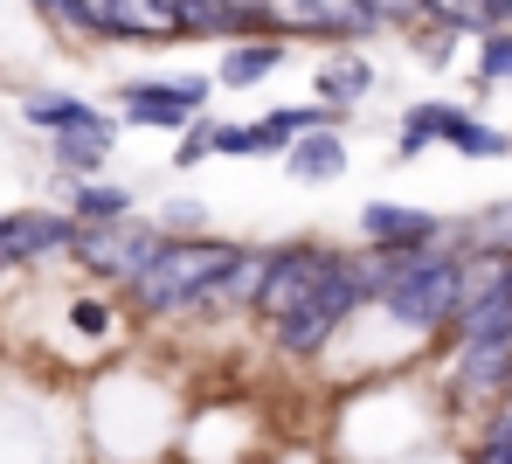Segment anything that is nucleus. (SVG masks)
<instances>
[{"instance_id": "obj_1", "label": "nucleus", "mask_w": 512, "mask_h": 464, "mask_svg": "<svg viewBox=\"0 0 512 464\" xmlns=\"http://www.w3.org/2000/svg\"><path fill=\"white\" fill-rule=\"evenodd\" d=\"M367 305H374V298H367V278H360V264H353V250H346L340 271H326L284 319H270L263 333H270L277 361H319V354L340 347V333H353V326L367 319Z\"/></svg>"}, {"instance_id": "obj_2", "label": "nucleus", "mask_w": 512, "mask_h": 464, "mask_svg": "<svg viewBox=\"0 0 512 464\" xmlns=\"http://www.w3.org/2000/svg\"><path fill=\"white\" fill-rule=\"evenodd\" d=\"M229 250H236V243H229V236H215V229H201V236H167V243L153 250V264L118 291V298H125V312L160 319V326H167V319H187L194 291L229 264Z\"/></svg>"}, {"instance_id": "obj_3", "label": "nucleus", "mask_w": 512, "mask_h": 464, "mask_svg": "<svg viewBox=\"0 0 512 464\" xmlns=\"http://www.w3.org/2000/svg\"><path fill=\"white\" fill-rule=\"evenodd\" d=\"M167 243V229L153 222V215H125V222H90L77 229V250H70V264L84 271L90 284H104V291H125V284L139 278L146 264H153V250Z\"/></svg>"}, {"instance_id": "obj_4", "label": "nucleus", "mask_w": 512, "mask_h": 464, "mask_svg": "<svg viewBox=\"0 0 512 464\" xmlns=\"http://www.w3.org/2000/svg\"><path fill=\"white\" fill-rule=\"evenodd\" d=\"M215 104V77L201 70H173V77H118L111 111L118 125H146V132H180L187 118H201Z\"/></svg>"}, {"instance_id": "obj_5", "label": "nucleus", "mask_w": 512, "mask_h": 464, "mask_svg": "<svg viewBox=\"0 0 512 464\" xmlns=\"http://www.w3.org/2000/svg\"><path fill=\"white\" fill-rule=\"evenodd\" d=\"M346 250L340 243H326V236H291V243H270V257H263V284H256V305L250 319H284L312 284L326 278V271H340Z\"/></svg>"}, {"instance_id": "obj_6", "label": "nucleus", "mask_w": 512, "mask_h": 464, "mask_svg": "<svg viewBox=\"0 0 512 464\" xmlns=\"http://www.w3.org/2000/svg\"><path fill=\"white\" fill-rule=\"evenodd\" d=\"M70 250H77V215H70V208L28 201V208H7V215H0V271L70 264Z\"/></svg>"}, {"instance_id": "obj_7", "label": "nucleus", "mask_w": 512, "mask_h": 464, "mask_svg": "<svg viewBox=\"0 0 512 464\" xmlns=\"http://www.w3.org/2000/svg\"><path fill=\"white\" fill-rule=\"evenodd\" d=\"M14 111H21L28 132H104V139H118V111L70 91V84H28L14 97Z\"/></svg>"}, {"instance_id": "obj_8", "label": "nucleus", "mask_w": 512, "mask_h": 464, "mask_svg": "<svg viewBox=\"0 0 512 464\" xmlns=\"http://www.w3.org/2000/svg\"><path fill=\"white\" fill-rule=\"evenodd\" d=\"M263 257H270V243H236V250H229V264L194 291L187 319H208V326H215V319H250L256 284H263Z\"/></svg>"}, {"instance_id": "obj_9", "label": "nucleus", "mask_w": 512, "mask_h": 464, "mask_svg": "<svg viewBox=\"0 0 512 464\" xmlns=\"http://www.w3.org/2000/svg\"><path fill=\"white\" fill-rule=\"evenodd\" d=\"M353 229H360L367 250H416V243H436V236L450 229V215L416 208V201H367V208L353 215Z\"/></svg>"}, {"instance_id": "obj_10", "label": "nucleus", "mask_w": 512, "mask_h": 464, "mask_svg": "<svg viewBox=\"0 0 512 464\" xmlns=\"http://www.w3.org/2000/svg\"><path fill=\"white\" fill-rule=\"evenodd\" d=\"M512 381V333H485V340H457L450 354V388L471 402H506Z\"/></svg>"}, {"instance_id": "obj_11", "label": "nucleus", "mask_w": 512, "mask_h": 464, "mask_svg": "<svg viewBox=\"0 0 512 464\" xmlns=\"http://www.w3.org/2000/svg\"><path fill=\"white\" fill-rule=\"evenodd\" d=\"M284 63H291V42H284V35L222 42V56H215V91H263L270 77H284Z\"/></svg>"}, {"instance_id": "obj_12", "label": "nucleus", "mask_w": 512, "mask_h": 464, "mask_svg": "<svg viewBox=\"0 0 512 464\" xmlns=\"http://www.w3.org/2000/svg\"><path fill=\"white\" fill-rule=\"evenodd\" d=\"M305 132H346V118L333 111V104H277V111H263V118H250V160H277L291 139H305Z\"/></svg>"}, {"instance_id": "obj_13", "label": "nucleus", "mask_w": 512, "mask_h": 464, "mask_svg": "<svg viewBox=\"0 0 512 464\" xmlns=\"http://www.w3.org/2000/svg\"><path fill=\"white\" fill-rule=\"evenodd\" d=\"M374 84H381V77H374V63H367L353 42H333V49H326V63L312 70V97H319V104H333L340 118H353V111L374 97Z\"/></svg>"}, {"instance_id": "obj_14", "label": "nucleus", "mask_w": 512, "mask_h": 464, "mask_svg": "<svg viewBox=\"0 0 512 464\" xmlns=\"http://www.w3.org/2000/svg\"><path fill=\"white\" fill-rule=\"evenodd\" d=\"M56 208H70L77 229H90V222H125V215H139V187L104 181V174H90V181H63L56 174Z\"/></svg>"}, {"instance_id": "obj_15", "label": "nucleus", "mask_w": 512, "mask_h": 464, "mask_svg": "<svg viewBox=\"0 0 512 464\" xmlns=\"http://www.w3.org/2000/svg\"><path fill=\"white\" fill-rule=\"evenodd\" d=\"M277 160H284V174H291L298 187H333L346 167H353V153H346L340 132H305V139H291Z\"/></svg>"}, {"instance_id": "obj_16", "label": "nucleus", "mask_w": 512, "mask_h": 464, "mask_svg": "<svg viewBox=\"0 0 512 464\" xmlns=\"http://www.w3.org/2000/svg\"><path fill=\"white\" fill-rule=\"evenodd\" d=\"M90 7V35H97V49H160L167 35L146 21V7L139 0H84Z\"/></svg>"}, {"instance_id": "obj_17", "label": "nucleus", "mask_w": 512, "mask_h": 464, "mask_svg": "<svg viewBox=\"0 0 512 464\" xmlns=\"http://www.w3.org/2000/svg\"><path fill=\"white\" fill-rule=\"evenodd\" d=\"M436 146H450L457 160H512V132L492 125V118H478V111H464V104L443 111V139Z\"/></svg>"}, {"instance_id": "obj_18", "label": "nucleus", "mask_w": 512, "mask_h": 464, "mask_svg": "<svg viewBox=\"0 0 512 464\" xmlns=\"http://www.w3.org/2000/svg\"><path fill=\"white\" fill-rule=\"evenodd\" d=\"M305 35L326 42V49H333V42H353V49H360V42L381 35V21H374L360 0H305Z\"/></svg>"}, {"instance_id": "obj_19", "label": "nucleus", "mask_w": 512, "mask_h": 464, "mask_svg": "<svg viewBox=\"0 0 512 464\" xmlns=\"http://www.w3.org/2000/svg\"><path fill=\"white\" fill-rule=\"evenodd\" d=\"M42 153H49V167L63 181H90V174L111 167L118 139H104V132H42Z\"/></svg>"}, {"instance_id": "obj_20", "label": "nucleus", "mask_w": 512, "mask_h": 464, "mask_svg": "<svg viewBox=\"0 0 512 464\" xmlns=\"http://www.w3.org/2000/svg\"><path fill=\"white\" fill-rule=\"evenodd\" d=\"M450 243L464 257H512V201H485L478 215L450 222Z\"/></svg>"}, {"instance_id": "obj_21", "label": "nucleus", "mask_w": 512, "mask_h": 464, "mask_svg": "<svg viewBox=\"0 0 512 464\" xmlns=\"http://www.w3.org/2000/svg\"><path fill=\"white\" fill-rule=\"evenodd\" d=\"M443 111H450V97H416V104L402 111V125H395V146H388V160H395V167L423 160L429 146L443 139Z\"/></svg>"}, {"instance_id": "obj_22", "label": "nucleus", "mask_w": 512, "mask_h": 464, "mask_svg": "<svg viewBox=\"0 0 512 464\" xmlns=\"http://www.w3.org/2000/svg\"><path fill=\"white\" fill-rule=\"evenodd\" d=\"M63 326H70L77 340H111V333H118V298H111L104 284H90L77 298H63Z\"/></svg>"}, {"instance_id": "obj_23", "label": "nucleus", "mask_w": 512, "mask_h": 464, "mask_svg": "<svg viewBox=\"0 0 512 464\" xmlns=\"http://www.w3.org/2000/svg\"><path fill=\"white\" fill-rule=\"evenodd\" d=\"M423 21L464 35V42H478L485 28H499V21H492V0H423Z\"/></svg>"}, {"instance_id": "obj_24", "label": "nucleus", "mask_w": 512, "mask_h": 464, "mask_svg": "<svg viewBox=\"0 0 512 464\" xmlns=\"http://www.w3.org/2000/svg\"><path fill=\"white\" fill-rule=\"evenodd\" d=\"M478 91H506L512 84V28H485L478 35Z\"/></svg>"}, {"instance_id": "obj_25", "label": "nucleus", "mask_w": 512, "mask_h": 464, "mask_svg": "<svg viewBox=\"0 0 512 464\" xmlns=\"http://www.w3.org/2000/svg\"><path fill=\"white\" fill-rule=\"evenodd\" d=\"M153 222H160L167 236H201V229H215L208 201H194V194H167V201L153 208Z\"/></svg>"}, {"instance_id": "obj_26", "label": "nucleus", "mask_w": 512, "mask_h": 464, "mask_svg": "<svg viewBox=\"0 0 512 464\" xmlns=\"http://www.w3.org/2000/svg\"><path fill=\"white\" fill-rule=\"evenodd\" d=\"M201 132H208V160H250V118L201 111Z\"/></svg>"}, {"instance_id": "obj_27", "label": "nucleus", "mask_w": 512, "mask_h": 464, "mask_svg": "<svg viewBox=\"0 0 512 464\" xmlns=\"http://www.w3.org/2000/svg\"><path fill=\"white\" fill-rule=\"evenodd\" d=\"M409 35H416V56H423L429 70H450L457 63V42L464 35H450V28H409Z\"/></svg>"}, {"instance_id": "obj_28", "label": "nucleus", "mask_w": 512, "mask_h": 464, "mask_svg": "<svg viewBox=\"0 0 512 464\" xmlns=\"http://www.w3.org/2000/svg\"><path fill=\"white\" fill-rule=\"evenodd\" d=\"M173 139H180V146H173V174H194V167H208V132H201V118H187Z\"/></svg>"}, {"instance_id": "obj_29", "label": "nucleus", "mask_w": 512, "mask_h": 464, "mask_svg": "<svg viewBox=\"0 0 512 464\" xmlns=\"http://www.w3.org/2000/svg\"><path fill=\"white\" fill-rule=\"evenodd\" d=\"M360 7L381 21V35H388V28H416V21H423V0H360Z\"/></svg>"}]
</instances>
